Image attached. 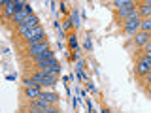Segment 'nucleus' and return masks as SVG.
I'll use <instances>...</instances> for the list:
<instances>
[{
  "instance_id": "20e7f679",
  "label": "nucleus",
  "mask_w": 151,
  "mask_h": 113,
  "mask_svg": "<svg viewBox=\"0 0 151 113\" xmlns=\"http://www.w3.org/2000/svg\"><path fill=\"white\" fill-rule=\"evenodd\" d=\"M45 51H49V45H47V41H40V44H34V45H28L27 49V55L32 56V59H38L42 53H45Z\"/></svg>"
},
{
  "instance_id": "a211bd4d",
  "label": "nucleus",
  "mask_w": 151,
  "mask_h": 113,
  "mask_svg": "<svg viewBox=\"0 0 151 113\" xmlns=\"http://www.w3.org/2000/svg\"><path fill=\"white\" fill-rule=\"evenodd\" d=\"M147 94H149V96H151V85H149V87H147Z\"/></svg>"
},
{
  "instance_id": "39448f33",
  "label": "nucleus",
  "mask_w": 151,
  "mask_h": 113,
  "mask_svg": "<svg viewBox=\"0 0 151 113\" xmlns=\"http://www.w3.org/2000/svg\"><path fill=\"white\" fill-rule=\"evenodd\" d=\"M38 23H40V21H38V17H36V15H30V17H28L25 23H21V25L17 26V30H19V36H23L25 32L32 30V28H36V26H38Z\"/></svg>"
},
{
  "instance_id": "f257e3e1",
  "label": "nucleus",
  "mask_w": 151,
  "mask_h": 113,
  "mask_svg": "<svg viewBox=\"0 0 151 113\" xmlns=\"http://www.w3.org/2000/svg\"><path fill=\"white\" fill-rule=\"evenodd\" d=\"M21 38H25L28 45H34V44H40V41H45V40H44V38H45V32H44V28L38 25L36 28H32V30L25 32Z\"/></svg>"
},
{
  "instance_id": "f3484780",
  "label": "nucleus",
  "mask_w": 151,
  "mask_h": 113,
  "mask_svg": "<svg viewBox=\"0 0 151 113\" xmlns=\"http://www.w3.org/2000/svg\"><path fill=\"white\" fill-rule=\"evenodd\" d=\"M45 113H60V111H59V109H57V107H51V109H47Z\"/></svg>"
},
{
  "instance_id": "f03ea898",
  "label": "nucleus",
  "mask_w": 151,
  "mask_h": 113,
  "mask_svg": "<svg viewBox=\"0 0 151 113\" xmlns=\"http://www.w3.org/2000/svg\"><path fill=\"white\" fill-rule=\"evenodd\" d=\"M140 28H142V17H130V19H127V21H123V30L130 36H134L136 32H140Z\"/></svg>"
},
{
  "instance_id": "1a4fd4ad",
  "label": "nucleus",
  "mask_w": 151,
  "mask_h": 113,
  "mask_svg": "<svg viewBox=\"0 0 151 113\" xmlns=\"http://www.w3.org/2000/svg\"><path fill=\"white\" fill-rule=\"evenodd\" d=\"M25 96L28 100H36L42 96V89L40 87H25Z\"/></svg>"
},
{
  "instance_id": "6e6552de",
  "label": "nucleus",
  "mask_w": 151,
  "mask_h": 113,
  "mask_svg": "<svg viewBox=\"0 0 151 113\" xmlns=\"http://www.w3.org/2000/svg\"><path fill=\"white\" fill-rule=\"evenodd\" d=\"M149 40H151V34H147V32H144V30H140V32H136V34H134V44L136 45L144 47Z\"/></svg>"
},
{
  "instance_id": "4468645a",
  "label": "nucleus",
  "mask_w": 151,
  "mask_h": 113,
  "mask_svg": "<svg viewBox=\"0 0 151 113\" xmlns=\"http://www.w3.org/2000/svg\"><path fill=\"white\" fill-rule=\"evenodd\" d=\"M70 47H78V40H76V36H70Z\"/></svg>"
},
{
  "instance_id": "7ed1b4c3",
  "label": "nucleus",
  "mask_w": 151,
  "mask_h": 113,
  "mask_svg": "<svg viewBox=\"0 0 151 113\" xmlns=\"http://www.w3.org/2000/svg\"><path fill=\"white\" fill-rule=\"evenodd\" d=\"M32 79L38 83V87H51V85L57 83V75H47L44 72H36L32 75Z\"/></svg>"
},
{
  "instance_id": "9d476101",
  "label": "nucleus",
  "mask_w": 151,
  "mask_h": 113,
  "mask_svg": "<svg viewBox=\"0 0 151 113\" xmlns=\"http://www.w3.org/2000/svg\"><path fill=\"white\" fill-rule=\"evenodd\" d=\"M42 98H45V100H47V102H51L53 106H55L57 102H59V96H57L55 92H45V91H42Z\"/></svg>"
},
{
  "instance_id": "ddd939ff",
  "label": "nucleus",
  "mask_w": 151,
  "mask_h": 113,
  "mask_svg": "<svg viewBox=\"0 0 151 113\" xmlns=\"http://www.w3.org/2000/svg\"><path fill=\"white\" fill-rule=\"evenodd\" d=\"M129 2H130V0H115V2H113V6H115L117 9H121V8H125Z\"/></svg>"
},
{
  "instance_id": "423d86ee",
  "label": "nucleus",
  "mask_w": 151,
  "mask_h": 113,
  "mask_svg": "<svg viewBox=\"0 0 151 113\" xmlns=\"http://www.w3.org/2000/svg\"><path fill=\"white\" fill-rule=\"evenodd\" d=\"M151 72V59L149 56H144V59L138 60V64H136V74L142 75V77H145Z\"/></svg>"
},
{
  "instance_id": "0eeeda50",
  "label": "nucleus",
  "mask_w": 151,
  "mask_h": 113,
  "mask_svg": "<svg viewBox=\"0 0 151 113\" xmlns=\"http://www.w3.org/2000/svg\"><path fill=\"white\" fill-rule=\"evenodd\" d=\"M138 13H140V17H142V19H147V17H151V0L138 4Z\"/></svg>"
},
{
  "instance_id": "2eb2a0df",
  "label": "nucleus",
  "mask_w": 151,
  "mask_h": 113,
  "mask_svg": "<svg viewBox=\"0 0 151 113\" xmlns=\"http://www.w3.org/2000/svg\"><path fill=\"white\" fill-rule=\"evenodd\" d=\"M144 49H145V53H149V51H151V40L147 41V44H145L144 45Z\"/></svg>"
},
{
  "instance_id": "9b49d317",
  "label": "nucleus",
  "mask_w": 151,
  "mask_h": 113,
  "mask_svg": "<svg viewBox=\"0 0 151 113\" xmlns=\"http://www.w3.org/2000/svg\"><path fill=\"white\" fill-rule=\"evenodd\" d=\"M140 30H144V32H147V34H151V17L142 19V28H140Z\"/></svg>"
},
{
  "instance_id": "f8f14e48",
  "label": "nucleus",
  "mask_w": 151,
  "mask_h": 113,
  "mask_svg": "<svg viewBox=\"0 0 151 113\" xmlns=\"http://www.w3.org/2000/svg\"><path fill=\"white\" fill-rule=\"evenodd\" d=\"M49 59H55V56H53V51H45V53H42L38 59H34V62H38V60H49Z\"/></svg>"
},
{
  "instance_id": "6ab92c4d",
  "label": "nucleus",
  "mask_w": 151,
  "mask_h": 113,
  "mask_svg": "<svg viewBox=\"0 0 151 113\" xmlns=\"http://www.w3.org/2000/svg\"><path fill=\"white\" fill-rule=\"evenodd\" d=\"M145 56H149V59H151V51H149V53H145Z\"/></svg>"
},
{
  "instance_id": "dca6fc26",
  "label": "nucleus",
  "mask_w": 151,
  "mask_h": 113,
  "mask_svg": "<svg viewBox=\"0 0 151 113\" xmlns=\"http://www.w3.org/2000/svg\"><path fill=\"white\" fill-rule=\"evenodd\" d=\"M145 83H147V85H151V72H149L147 75H145Z\"/></svg>"
}]
</instances>
